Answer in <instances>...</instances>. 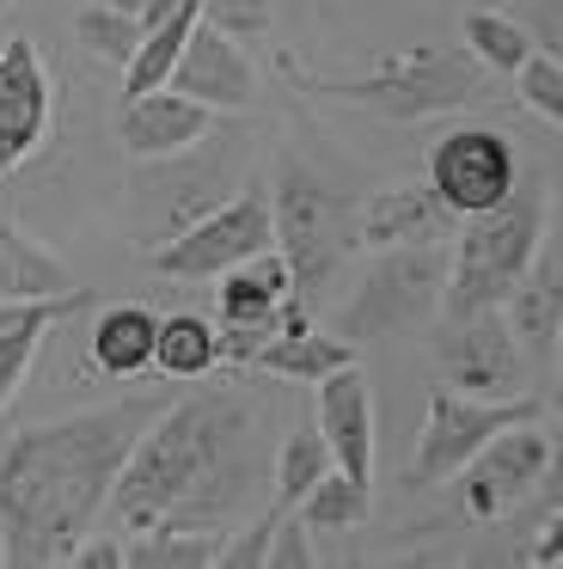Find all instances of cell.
I'll return each instance as SVG.
<instances>
[{
	"label": "cell",
	"instance_id": "obj_1",
	"mask_svg": "<svg viewBox=\"0 0 563 569\" xmlns=\"http://www.w3.org/2000/svg\"><path fill=\"white\" fill-rule=\"evenodd\" d=\"M166 398H117L98 410L19 429L0 447V539L12 569H56L105 520L110 490Z\"/></svg>",
	"mask_w": 563,
	"mask_h": 569
},
{
	"label": "cell",
	"instance_id": "obj_2",
	"mask_svg": "<svg viewBox=\"0 0 563 569\" xmlns=\"http://www.w3.org/2000/svg\"><path fill=\"white\" fill-rule=\"evenodd\" d=\"M257 478V417L239 392H190L166 405L135 441L117 490L110 527H220L245 508Z\"/></svg>",
	"mask_w": 563,
	"mask_h": 569
},
{
	"label": "cell",
	"instance_id": "obj_3",
	"mask_svg": "<svg viewBox=\"0 0 563 569\" xmlns=\"http://www.w3.org/2000/svg\"><path fill=\"white\" fill-rule=\"evenodd\" d=\"M545 246V197L533 184H514L496 209L460 214V233L447 251V295H441V319H465L484 307H508L514 282Z\"/></svg>",
	"mask_w": 563,
	"mask_h": 569
},
{
	"label": "cell",
	"instance_id": "obj_4",
	"mask_svg": "<svg viewBox=\"0 0 563 569\" xmlns=\"http://www.w3.org/2000/svg\"><path fill=\"white\" fill-rule=\"evenodd\" d=\"M269 221H276V251L288 263L300 300L325 295L343 276V263L362 251V202L337 197L300 160H282L276 197H269Z\"/></svg>",
	"mask_w": 563,
	"mask_h": 569
},
{
	"label": "cell",
	"instance_id": "obj_5",
	"mask_svg": "<svg viewBox=\"0 0 563 569\" xmlns=\"http://www.w3.org/2000/svg\"><path fill=\"white\" fill-rule=\"evenodd\" d=\"M441 295H447V246H386L374 251L355 295L330 312V331H343L349 343L398 337L441 319Z\"/></svg>",
	"mask_w": 563,
	"mask_h": 569
},
{
	"label": "cell",
	"instance_id": "obj_6",
	"mask_svg": "<svg viewBox=\"0 0 563 569\" xmlns=\"http://www.w3.org/2000/svg\"><path fill=\"white\" fill-rule=\"evenodd\" d=\"M325 99H343L355 111L392 117V123H416V117H441V111H465L472 104V68L460 62L441 43H423V50L386 56V62L362 68L349 80H306Z\"/></svg>",
	"mask_w": 563,
	"mask_h": 569
},
{
	"label": "cell",
	"instance_id": "obj_7",
	"mask_svg": "<svg viewBox=\"0 0 563 569\" xmlns=\"http://www.w3.org/2000/svg\"><path fill=\"white\" fill-rule=\"evenodd\" d=\"M539 398L514 392V398H477L460 392V386H435L423 410V435H416V459H411V483L416 490H435V483H453L460 466L477 453L484 441H496L514 422H533Z\"/></svg>",
	"mask_w": 563,
	"mask_h": 569
},
{
	"label": "cell",
	"instance_id": "obj_8",
	"mask_svg": "<svg viewBox=\"0 0 563 569\" xmlns=\"http://www.w3.org/2000/svg\"><path fill=\"white\" fill-rule=\"evenodd\" d=\"M264 246H276L269 197L239 190V197L203 209L196 221H184L171 239H159V246L147 251V263H154L166 282H215V276H227L233 263L257 258Z\"/></svg>",
	"mask_w": 563,
	"mask_h": 569
},
{
	"label": "cell",
	"instance_id": "obj_9",
	"mask_svg": "<svg viewBox=\"0 0 563 569\" xmlns=\"http://www.w3.org/2000/svg\"><path fill=\"white\" fill-rule=\"evenodd\" d=\"M294 276L282 263L276 246H264L257 258L233 263L227 276H215V325H220V361L227 368H251L257 349L282 331L294 307Z\"/></svg>",
	"mask_w": 563,
	"mask_h": 569
},
{
	"label": "cell",
	"instance_id": "obj_10",
	"mask_svg": "<svg viewBox=\"0 0 563 569\" xmlns=\"http://www.w3.org/2000/svg\"><path fill=\"white\" fill-rule=\"evenodd\" d=\"M428 184L441 190L453 214L496 209L514 184H521V153L502 129L490 123H453L447 136L428 148Z\"/></svg>",
	"mask_w": 563,
	"mask_h": 569
},
{
	"label": "cell",
	"instance_id": "obj_11",
	"mask_svg": "<svg viewBox=\"0 0 563 569\" xmlns=\"http://www.w3.org/2000/svg\"><path fill=\"white\" fill-rule=\"evenodd\" d=\"M545 466H551V435L539 429V417H533V422L502 429L496 441H484L460 466L453 483H460V502L472 520H502V515H514L526 496H539Z\"/></svg>",
	"mask_w": 563,
	"mask_h": 569
},
{
	"label": "cell",
	"instance_id": "obj_12",
	"mask_svg": "<svg viewBox=\"0 0 563 569\" xmlns=\"http://www.w3.org/2000/svg\"><path fill=\"white\" fill-rule=\"evenodd\" d=\"M435 361H441V380L460 386V392H477V398L521 392V337H514L502 307L465 312V319H441Z\"/></svg>",
	"mask_w": 563,
	"mask_h": 569
},
{
	"label": "cell",
	"instance_id": "obj_13",
	"mask_svg": "<svg viewBox=\"0 0 563 569\" xmlns=\"http://www.w3.org/2000/svg\"><path fill=\"white\" fill-rule=\"evenodd\" d=\"M56 117V87L31 38H0V178L19 172L49 141Z\"/></svg>",
	"mask_w": 563,
	"mask_h": 569
},
{
	"label": "cell",
	"instance_id": "obj_14",
	"mask_svg": "<svg viewBox=\"0 0 563 569\" xmlns=\"http://www.w3.org/2000/svg\"><path fill=\"white\" fill-rule=\"evenodd\" d=\"M208 129H215V111L196 104L178 87L135 92L117 111V141L129 160H178V153H196L208 141Z\"/></svg>",
	"mask_w": 563,
	"mask_h": 569
},
{
	"label": "cell",
	"instance_id": "obj_15",
	"mask_svg": "<svg viewBox=\"0 0 563 569\" xmlns=\"http://www.w3.org/2000/svg\"><path fill=\"white\" fill-rule=\"evenodd\" d=\"M171 87L190 92L196 104H208L215 117H227V111H251L257 68H251V56H245V43L233 38V31L196 19L190 43H184L178 68H171Z\"/></svg>",
	"mask_w": 563,
	"mask_h": 569
},
{
	"label": "cell",
	"instance_id": "obj_16",
	"mask_svg": "<svg viewBox=\"0 0 563 569\" xmlns=\"http://www.w3.org/2000/svg\"><path fill=\"white\" fill-rule=\"evenodd\" d=\"M313 405H318V435H325L330 459L355 478H374V447H379V429H374V386H367L362 361L355 368H337L313 386Z\"/></svg>",
	"mask_w": 563,
	"mask_h": 569
},
{
	"label": "cell",
	"instance_id": "obj_17",
	"mask_svg": "<svg viewBox=\"0 0 563 569\" xmlns=\"http://www.w3.org/2000/svg\"><path fill=\"white\" fill-rule=\"evenodd\" d=\"M460 214L441 202L435 184H392L362 202V251L386 246H453Z\"/></svg>",
	"mask_w": 563,
	"mask_h": 569
},
{
	"label": "cell",
	"instance_id": "obj_18",
	"mask_svg": "<svg viewBox=\"0 0 563 569\" xmlns=\"http://www.w3.org/2000/svg\"><path fill=\"white\" fill-rule=\"evenodd\" d=\"M251 368H264L269 380H288V386H318L325 373L355 368V343L343 331H330V325H313L306 319V300H294L282 331L257 349Z\"/></svg>",
	"mask_w": 563,
	"mask_h": 569
},
{
	"label": "cell",
	"instance_id": "obj_19",
	"mask_svg": "<svg viewBox=\"0 0 563 569\" xmlns=\"http://www.w3.org/2000/svg\"><path fill=\"white\" fill-rule=\"evenodd\" d=\"M80 288V276L68 270V258L31 239L19 221L0 214V300H61Z\"/></svg>",
	"mask_w": 563,
	"mask_h": 569
},
{
	"label": "cell",
	"instance_id": "obj_20",
	"mask_svg": "<svg viewBox=\"0 0 563 569\" xmlns=\"http://www.w3.org/2000/svg\"><path fill=\"white\" fill-rule=\"evenodd\" d=\"M154 343H159V312L141 300H117L92 319V368L110 380H135L154 368Z\"/></svg>",
	"mask_w": 563,
	"mask_h": 569
},
{
	"label": "cell",
	"instance_id": "obj_21",
	"mask_svg": "<svg viewBox=\"0 0 563 569\" xmlns=\"http://www.w3.org/2000/svg\"><path fill=\"white\" fill-rule=\"evenodd\" d=\"M508 325H514V337H526V343H551L557 337V325H563V246H539V258L526 263V276L514 282V295H508Z\"/></svg>",
	"mask_w": 563,
	"mask_h": 569
},
{
	"label": "cell",
	"instance_id": "obj_22",
	"mask_svg": "<svg viewBox=\"0 0 563 569\" xmlns=\"http://www.w3.org/2000/svg\"><path fill=\"white\" fill-rule=\"evenodd\" d=\"M80 307H92V295L73 288V295H61V300H31L12 325H0V410L19 398V386H24V373H31L37 349H43L49 325H61L68 312H80Z\"/></svg>",
	"mask_w": 563,
	"mask_h": 569
},
{
	"label": "cell",
	"instance_id": "obj_23",
	"mask_svg": "<svg viewBox=\"0 0 563 569\" xmlns=\"http://www.w3.org/2000/svg\"><path fill=\"white\" fill-rule=\"evenodd\" d=\"M196 19H203V0H184V7H171L166 19H154V26L141 31L135 56L122 62V99H135V92H154V87H171V68H178L184 43H190Z\"/></svg>",
	"mask_w": 563,
	"mask_h": 569
},
{
	"label": "cell",
	"instance_id": "obj_24",
	"mask_svg": "<svg viewBox=\"0 0 563 569\" xmlns=\"http://www.w3.org/2000/svg\"><path fill=\"white\" fill-rule=\"evenodd\" d=\"M154 368L166 380H203V373L227 368L220 361V325L203 319V312H171V319H159Z\"/></svg>",
	"mask_w": 563,
	"mask_h": 569
},
{
	"label": "cell",
	"instance_id": "obj_25",
	"mask_svg": "<svg viewBox=\"0 0 563 569\" xmlns=\"http://www.w3.org/2000/svg\"><path fill=\"white\" fill-rule=\"evenodd\" d=\"M129 569H208L220 563V527H141L129 532Z\"/></svg>",
	"mask_w": 563,
	"mask_h": 569
},
{
	"label": "cell",
	"instance_id": "obj_26",
	"mask_svg": "<svg viewBox=\"0 0 563 569\" xmlns=\"http://www.w3.org/2000/svg\"><path fill=\"white\" fill-rule=\"evenodd\" d=\"M367 515H374V478H355L343 466H330L300 496V520L313 532H355V527H367Z\"/></svg>",
	"mask_w": 563,
	"mask_h": 569
},
{
	"label": "cell",
	"instance_id": "obj_27",
	"mask_svg": "<svg viewBox=\"0 0 563 569\" xmlns=\"http://www.w3.org/2000/svg\"><path fill=\"white\" fill-rule=\"evenodd\" d=\"M330 466H337V459H330L318 422L288 429V435H282V447H276V466H269V478H276V502H282V508H300V496L313 490V483L325 478Z\"/></svg>",
	"mask_w": 563,
	"mask_h": 569
},
{
	"label": "cell",
	"instance_id": "obj_28",
	"mask_svg": "<svg viewBox=\"0 0 563 569\" xmlns=\"http://www.w3.org/2000/svg\"><path fill=\"white\" fill-rule=\"evenodd\" d=\"M460 43L490 68V74H514V68H521L526 56H533V31H526L521 19H508V13H490V7L465 13Z\"/></svg>",
	"mask_w": 563,
	"mask_h": 569
},
{
	"label": "cell",
	"instance_id": "obj_29",
	"mask_svg": "<svg viewBox=\"0 0 563 569\" xmlns=\"http://www.w3.org/2000/svg\"><path fill=\"white\" fill-rule=\"evenodd\" d=\"M141 31H147L141 19L122 13V7H110V0H92V7H80V13H73V38H80L98 62H110V68L129 62L135 43H141Z\"/></svg>",
	"mask_w": 563,
	"mask_h": 569
},
{
	"label": "cell",
	"instance_id": "obj_30",
	"mask_svg": "<svg viewBox=\"0 0 563 569\" xmlns=\"http://www.w3.org/2000/svg\"><path fill=\"white\" fill-rule=\"evenodd\" d=\"M514 92H521V104L533 117H545V123H563V56H526L521 68H514Z\"/></svg>",
	"mask_w": 563,
	"mask_h": 569
},
{
	"label": "cell",
	"instance_id": "obj_31",
	"mask_svg": "<svg viewBox=\"0 0 563 569\" xmlns=\"http://www.w3.org/2000/svg\"><path fill=\"white\" fill-rule=\"evenodd\" d=\"M203 19L245 43V38H264L276 26V0H203Z\"/></svg>",
	"mask_w": 563,
	"mask_h": 569
},
{
	"label": "cell",
	"instance_id": "obj_32",
	"mask_svg": "<svg viewBox=\"0 0 563 569\" xmlns=\"http://www.w3.org/2000/svg\"><path fill=\"white\" fill-rule=\"evenodd\" d=\"M276 520H282V502H276V508H264V515H257L251 527H239V539L220 545V569H264L269 539H276Z\"/></svg>",
	"mask_w": 563,
	"mask_h": 569
},
{
	"label": "cell",
	"instance_id": "obj_33",
	"mask_svg": "<svg viewBox=\"0 0 563 569\" xmlns=\"http://www.w3.org/2000/svg\"><path fill=\"white\" fill-rule=\"evenodd\" d=\"M306 563H313V527H306L300 515L288 520V508H282V520H276V539H269L264 569H306Z\"/></svg>",
	"mask_w": 563,
	"mask_h": 569
},
{
	"label": "cell",
	"instance_id": "obj_34",
	"mask_svg": "<svg viewBox=\"0 0 563 569\" xmlns=\"http://www.w3.org/2000/svg\"><path fill=\"white\" fill-rule=\"evenodd\" d=\"M68 563H73V569H129V545L117 539V527H110L105 539H92V532H86V539L73 545Z\"/></svg>",
	"mask_w": 563,
	"mask_h": 569
},
{
	"label": "cell",
	"instance_id": "obj_35",
	"mask_svg": "<svg viewBox=\"0 0 563 569\" xmlns=\"http://www.w3.org/2000/svg\"><path fill=\"white\" fill-rule=\"evenodd\" d=\"M533 563H563V502H551V515L539 520V539H533Z\"/></svg>",
	"mask_w": 563,
	"mask_h": 569
},
{
	"label": "cell",
	"instance_id": "obj_36",
	"mask_svg": "<svg viewBox=\"0 0 563 569\" xmlns=\"http://www.w3.org/2000/svg\"><path fill=\"white\" fill-rule=\"evenodd\" d=\"M539 490L551 496V502H563V417H557V435H551V466H545V483Z\"/></svg>",
	"mask_w": 563,
	"mask_h": 569
},
{
	"label": "cell",
	"instance_id": "obj_37",
	"mask_svg": "<svg viewBox=\"0 0 563 569\" xmlns=\"http://www.w3.org/2000/svg\"><path fill=\"white\" fill-rule=\"evenodd\" d=\"M110 7H122V13H135L141 26H154V19H166L171 7H184V0H110Z\"/></svg>",
	"mask_w": 563,
	"mask_h": 569
},
{
	"label": "cell",
	"instance_id": "obj_38",
	"mask_svg": "<svg viewBox=\"0 0 563 569\" xmlns=\"http://www.w3.org/2000/svg\"><path fill=\"white\" fill-rule=\"evenodd\" d=\"M24 307H31V300H0V325H12V319H19Z\"/></svg>",
	"mask_w": 563,
	"mask_h": 569
},
{
	"label": "cell",
	"instance_id": "obj_39",
	"mask_svg": "<svg viewBox=\"0 0 563 569\" xmlns=\"http://www.w3.org/2000/svg\"><path fill=\"white\" fill-rule=\"evenodd\" d=\"M551 343H557V392H563V325H557V337H551Z\"/></svg>",
	"mask_w": 563,
	"mask_h": 569
},
{
	"label": "cell",
	"instance_id": "obj_40",
	"mask_svg": "<svg viewBox=\"0 0 563 569\" xmlns=\"http://www.w3.org/2000/svg\"><path fill=\"white\" fill-rule=\"evenodd\" d=\"M0 563H7V539H0Z\"/></svg>",
	"mask_w": 563,
	"mask_h": 569
},
{
	"label": "cell",
	"instance_id": "obj_41",
	"mask_svg": "<svg viewBox=\"0 0 563 569\" xmlns=\"http://www.w3.org/2000/svg\"><path fill=\"white\" fill-rule=\"evenodd\" d=\"M7 7H12V0H0V13H7Z\"/></svg>",
	"mask_w": 563,
	"mask_h": 569
}]
</instances>
